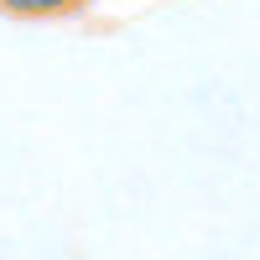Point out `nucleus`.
<instances>
[{
	"label": "nucleus",
	"instance_id": "obj_1",
	"mask_svg": "<svg viewBox=\"0 0 260 260\" xmlns=\"http://www.w3.org/2000/svg\"><path fill=\"white\" fill-rule=\"evenodd\" d=\"M89 0H0V11L11 21H62V16H78Z\"/></svg>",
	"mask_w": 260,
	"mask_h": 260
}]
</instances>
